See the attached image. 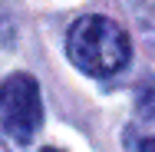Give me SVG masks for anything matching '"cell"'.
Masks as SVG:
<instances>
[{"label": "cell", "mask_w": 155, "mask_h": 152, "mask_svg": "<svg viewBox=\"0 0 155 152\" xmlns=\"http://www.w3.org/2000/svg\"><path fill=\"white\" fill-rule=\"evenodd\" d=\"M66 50H69V60L89 76H112L132 56V43L125 30L119 23H112L109 17L76 20L66 36Z\"/></svg>", "instance_id": "6da1fadb"}, {"label": "cell", "mask_w": 155, "mask_h": 152, "mask_svg": "<svg viewBox=\"0 0 155 152\" xmlns=\"http://www.w3.org/2000/svg\"><path fill=\"white\" fill-rule=\"evenodd\" d=\"M43 122L40 86L27 73H13L0 83V126L17 142H30Z\"/></svg>", "instance_id": "7a4b0ae2"}, {"label": "cell", "mask_w": 155, "mask_h": 152, "mask_svg": "<svg viewBox=\"0 0 155 152\" xmlns=\"http://www.w3.org/2000/svg\"><path fill=\"white\" fill-rule=\"evenodd\" d=\"M139 116H145V119H152L155 122V83H149L145 90L139 93Z\"/></svg>", "instance_id": "3957f363"}, {"label": "cell", "mask_w": 155, "mask_h": 152, "mask_svg": "<svg viewBox=\"0 0 155 152\" xmlns=\"http://www.w3.org/2000/svg\"><path fill=\"white\" fill-rule=\"evenodd\" d=\"M132 152H155V136H145V139H139V142L132 146Z\"/></svg>", "instance_id": "277c9868"}, {"label": "cell", "mask_w": 155, "mask_h": 152, "mask_svg": "<svg viewBox=\"0 0 155 152\" xmlns=\"http://www.w3.org/2000/svg\"><path fill=\"white\" fill-rule=\"evenodd\" d=\"M0 152H10V149H7V142H3V139H0Z\"/></svg>", "instance_id": "5b68a950"}, {"label": "cell", "mask_w": 155, "mask_h": 152, "mask_svg": "<svg viewBox=\"0 0 155 152\" xmlns=\"http://www.w3.org/2000/svg\"><path fill=\"white\" fill-rule=\"evenodd\" d=\"M43 152H60V149H43Z\"/></svg>", "instance_id": "8992f818"}]
</instances>
